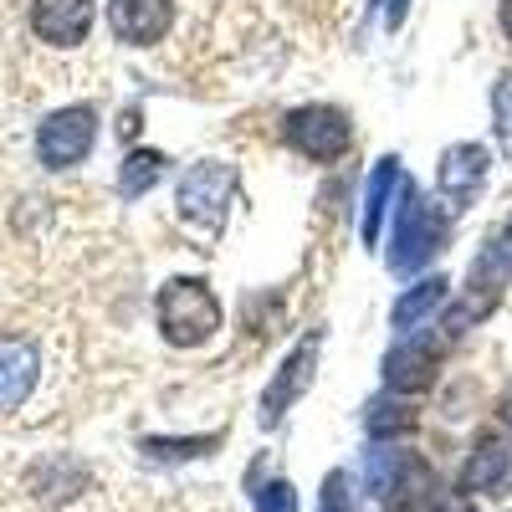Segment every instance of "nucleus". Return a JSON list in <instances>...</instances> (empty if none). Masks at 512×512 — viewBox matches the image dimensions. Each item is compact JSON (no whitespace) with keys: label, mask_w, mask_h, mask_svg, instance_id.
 <instances>
[{"label":"nucleus","mask_w":512,"mask_h":512,"mask_svg":"<svg viewBox=\"0 0 512 512\" xmlns=\"http://www.w3.org/2000/svg\"><path fill=\"white\" fill-rule=\"evenodd\" d=\"M451 246V216L431 200L420 195V185H400V221H395V236H390V272L400 277H415L420 267H431L436 256Z\"/></svg>","instance_id":"1"},{"label":"nucleus","mask_w":512,"mask_h":512,"mask_svg":"<svg viewBox=\"0 0 512 512\" xmlns=\"http://www.w3.org/2000/svg\"><path fill=\"white\" fill-rule=\"evenodd\" d=\"M507 282H512V221L502 231H492L487 246L477 251L472 272H466V282H461V303L446 313V338H461V333H472L482 318H492Z\"/></svg>","instance_id":"2"},{"label":"nucleus","mask_w":512,"mask_h":512,"mask_svg":"<svg viewBox=\"0 0 512 512\" xmlns=\"http://www.w3.org/2000/svg\"><path fill=\"white\" fill-rule=\"evenodd\" d=\"M159 333L175 349H200L221 333V297L200 277H169L159 287Z\"/></svg>","instance_id":"3"},{"label":"nucleus","mask_w":512,"mask_h":512,"mask_svg":"<svg viewBox=\"0 0 512 512\" xmlns=\"http://www.w3.org/2000/svg\"><path fill=\"white\" fill-rule=\"evenodd\" d=\"M282 139H287L292 154H303L313 164H338L354 144V123L333 103H303L282 118Z\"/></svg>","instance_id":"4"},{"label":"nucleus","mask_w":512,"mask_h":512,"mask_svg":"<svg viewBox=\"0 0 512 512\" xmlns=\"http://www.w3.org/2000/svg\"><path fill=\"white\" fill-rule=\"evenodd\" d=\"M359 477H364V492L374 497V507L405 502V497H415V492H425V487L436 482V477H431V466L420 461V451H410V446H390V441H374V451H364Z\"/></svg>","instance_id":"5"},{"label":"nucleus","mask_w":512,"mask_h":512,"mask_svg":"<svg viewBox=\"0 0 512 512\" xmlns=\"http://www.w3.org/2000/svg\"><path fill=\"white\" fill-rule=\"evenodd\" d=\"M236 195V169L221 164V159H200L180 175V190H175V205L180 216L200 231H216L226 221V205Z\"/></svg>","instance_id":"6"},{"label":"nucleus","mask_w":512,"mask_h":512,"mask_svg":"<svg viewBox=\"0 0 512 512\" xmlns=\"http://www.w3.org/2000/svg\"><path fill=\"white\" fill-rule=\"evenodd\" d=\"M98 144V108L93 103H72L57 108L47 123L36 128V159L47 169H72L93 154Z\"/></svg>","instance_id":"7"},{"label":"nucleus","mask_w":512,"mask_h":512,"mask_svg":"<svg viewBox=\"0 0 512 512\" xmlns=\"http://www.w3.org/2000/svg\"><path fill=\"white\" fill-rule=\"evenodd\" d=\"M446 364V338L436 333H400V344L384 354L379 374H384V390L390 395H420L441 379Z\"/></svg>","instance_id":"8"},{"label":"nucleus","mask_w":512,"mask_h":512,"mask_svg":"<svg viewBox=\"0 0 512 512\" xmlns=\"http://www.w3.org/2000/svg\"><path fill=\"white\" fill-rule=\"evenodd\" d=\"M318 349H323V328L303 333V344H292V354L282 359V369L272 374V384L262 390V405H256V420L267 425V431H277L282 415L308 395V384L318 374Z\"/></svg>","instance_id":"9"},{"label":"nucleus","mask_w":512,"mask_h":512,"mask_svg":"<svg viewBox=\"0 0 512 512\" xmlns=\"http://www.w3.org/2000/svg\"><path fill=\"white\" fill-rule=\"evenodd\" d=\"M487 175H492V154L482 144H451L436 164V185L451 200V210H472L477 195L487 190Z\"/></svg>","instance_id":"10"},{"label":"nucleus","mask_w":512,"mask_h":512,"mask_svg":"<svg viewBox=\"0 0 512 512\" xmlns=\"http://www.w3.org/2000/svg\"><path fill=\"white\" fill-rule=\"evenodd\" d=\"M88 487H93L88 461H77L67 451H52V456H41V461L26 466V492L41 507H67L72 497H82Z\"/></svg>","instance_id":"11"},{"label":"nucleus","mask_w":512,"mask_h":512,"mask_svg":"<svg viewBox=\"0 0 512 512\" xmlns=\"http://www.w3.org/2000/svg\"><path fill=\"white\" fill-rule=\"evenodd\" d=\"M36 384H41V349L26 333H0V415L21 410Z\"/></svg>","instance_id":"12"},{"label":"nucleus","mask_w":512,"mask_h":512,"mask_svg":"<svg viewBox=\"0 0 512 512\" xmlns=\"http://www.w3.org/2000/svg\"><path fill=\"white\" fill-rule=\"evenodd\" d=\"M108 26L128 47H154L175 26V0H108Z\"/></svg>","instance_id":"13"},{"label":"nucleus","mask_w":512,"mask_h":512,"mask_svg":"<svg viewBox=\"0 0 512 512\" xmlns=\"http://www.w3.org/2000/svg\"><path fill=\"white\" fill-rule=\"evenodd\" d=\"M512 492V441L487 436L461 466V497H507Z\"/></svg>","instance_id":"14"},{"label":"nucleus","mask_w":512,"mask_h":512,"mask_svg":"<svg viewBox=\"0 0 512 512\" xmlns=\"http://www.w3.org/2000/svg\"><path fill=\"white\" fill-rule=\"evenodd\" d=\"M98 0H31V31L52 47H77L93 31Z\"/></svg>","instance_id":"15"},{"label":"nucleus","mask_w":512,"mask_h":512,"mask_svg":"<svg viewBox=\"0 0 512 512\" xmlns=\"http://www.w3.org/2000/svg\"><path fill=\"white\" fill-rule=\"evenodd\" d=\"M400 185H405L400 159H395V154H384V159L369 169V185H364V216H359V236H364V246H379V226H384V216H390V200H395Z\"/></svg>","instance_id":"16"},{"label":"nucleus","mask_w":512,"mask_h":512,"mask_svg":"<svg viewBox=\"0 0 512 512\" xmlns=\"http://www.w3.org/2000/svg\"><path fill=\"white\" fill-rule=\"evenodd\" d=\"M446 292H451L446 277H420L415 287L400 292V303L390 308V328H395V333H415L425 318H431V313L446 303Z\"/></svg>","instance_id":"17"},{"label":"nucleus","mask_w":512,"mask_h":512,"mask_svg":"<svg viewBox=\"0 0 512 512\" xmlns=\"http://www.w3.org/2000/svg\"><path fill=\"white\" fill-rule=\"evenodd\" d=\"M415 425H420V410L410 405V395H384V400H369V410H364V431H369V441L410 436Z\"/></svg>","instance_id":"18"},{"label":"nucleus","mask_w":512,"mask_h":512,"mask_svg":"<svg viewBox=\"0 0 512 512\" xmlns=\"http://www.w3.org/2000/svg\"><path fill=\"white\" fill-rule=\"evenodd\" d=\"M246 497L256 512H297V487L272 472V461H256L246 472Z\"/></svg>","instance_id":"19"},{"label":"nucleus","mask_w":512,"mask_h":512,"mask_svg":"<svg viewBox=\"0 0 512 512\" xmlns=\"http://www.w3.org/2000/svg\"><path fill=\"white\" fill-rule=\"evenodd\" d=\"M216 446H221V436H144V441H139L144 461H154V466L195 461V456H210Z\"/></svg>","instance_id":"20"},{"label":"nucleus","mask_w":512,"mask_h":512,"mask_svg":"<svg viewBox=\"0 0 512 512\" xmlns=\"http://www.w3.org/2000/svg\"><path fill=\"white\" fill-rule=\"evenodd\" d=\"M159 180H164V154H159V149H134V154L123 159V169H118V190H123L128 200L149 195Z\"/></svg>","instance_id":"21"},{"label":"nucleus","mask_w":512,"mask_h":512,"mask_svg":"<svg viewBox=\"0 0 512 512\" xmlns=\"http://www.w3.org/2000/svg\"><path fill=\"white\" fill-rule=\"evenodd\" d=\"M492 128L502 139V154L512 159V67L497 77V88H492Z\"/></svg>","instance_id":"22"},{"label":"nucleus","mask_w":512,"mask_h":512,"mask_svg":"<svg viewBox=\"0 0 512 512\" xmlns=\"http://www.w3.org/2000/svg\"><path fill=\"white\" fill-rule=\"evenodd\" d=\"M318 512H354V482H349V472H328L323 477Z\"/></svg>","instance_id":"23"},{"label":"nucleus","mask_w":512,"mask_h":512,"mask_svg":"<svg viewBox=\"0 0 512 512\" xmlns=\"http://www.w3.org/2000/svg\"><path fill=\"white\" fill-rule=\"evenodd\" d=\"M405 11H410V0H390V11H384V26H390V31H400Z\"/></svg>","instance_id":"24"},{"label":"nucleus","mask_w":512,"mask_h":512,"mask_svg":"<svg viewBox=\"0 0 512 512\" xmlns=\"http://www.w3.org/2000/svg\"><path fill=\"white\" fill-rule=\"evenodd\" d=\"M497 21H502V36H507V47H512V0H502V6H497Z\"/></svg>","instance_id":"25"},{"label":"nucleus","mask_w":512,"mask_h":512,"mask_svg":"<svg viewBox=\"0 0 512 512\" xmlns=\"http://www.w3.org/2000/svg\"><path fill=\"white\" fill-rule=\"evenodd\" d=\"M502 420H507V431H512V395H507V405H502Z\"/></svg>","instance_id":"26"}]
</instances>
